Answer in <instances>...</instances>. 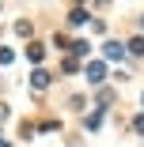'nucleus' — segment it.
<instances>
[{"label":"nucleus","instance_id":"f257e3e1","mask_svg":"<svg viewBox=\"0 0 144 147\" xmlns=\"http://www.w3.org/2000/svg\"><path fill=\"white\" fill-rule=\"evenodd\" d=\"M102 57H106V61H121V57H125V45L121 42H106L102 45Z\"/></svg>","mask_w":144,"mask_h":147},{"label":"nucleus","instance_id":"f03ea898","mask_svg":"<svg viewBox=\"0 0 144 147\" xmlns=\"http://www.w3.org/2000/svg\"><path fill=\"white\" fill-rule=\"evenodd\" d=\"M102 76H106V68H102L99 61H95V64H87V79H91V83H99Z\"/></svg>","mask_w":144,"mask_h":147},{"label":"nucleus","instance_id":"7ed1b4c3","mask_svg":"<svg viewBox=\"0 0 144 147\" xmlns=\"http://www.w3.org/2000/svg\"><path fill=\"white\" fill-rule=\"evenodd\" d=\"M31 83H34V87H38V91H42V87L49 83V76H46V72H34V79H31Z\"/></svg>","mask_w":144,"mask_h":147},{"label":"nucleus","instance_id":"20e7f679","mask_svg":"<svg viewBox=\"0 0 144 147\" xmlns=\"http://www.w3.org/2000/svg\"><path fill=\"white\" fill-rule=\"evenodd\" d=\"M27 57H31V61L38 64V61H42V45H31V49H27Z\"/></svg>","mask_w":144,"mask_h":147},{"label":"nucleus","instance_id":"39448f33","mask_svg":"<svg viewBox=\"0 0 144 147\" xmlns=\"http://www.w3.org/2000/svg\"><path fill=\"white\" fill-rule=\"evenodd\" d=\"M99 125H102V113H91V117H87V128H91V132H95V128H99Z\"/></svg>","mask_w":144,"mask_h":147},{"label":"nucleus","instance_id":"423d86ee","mask_svg":"<svg viewBox=\"0 0 144 147\" xmlns=\"http://www.w3.org/2000/svg\"><path fill=\"white\" fill-rule=\"evenodd\" d=\"M68 19H72V23H87V11H83V8H76V11H72Z\"/></svg>","mask_w":144,"mask_h":147},{"label":"nucleus","instance_id":"0eeeda50","mask_svg":"<svg viewBox=\"0 0 144 147\" xmlns=\"http://www.w3.org/2000/svg\"><path fill=\"white\" fill-rule=\"evenodd\" d=\"M129 49H133V53H144V38H133V42H129Z\"/></svg>","mask_w":144,"mask_h":147},{"label":"nucleus","instance_id":"6e6552de","mask_svg":"<svg viewBox=\"0 0 144 147\" xmlns=\"http://www.w3.org/2000/svg\"><path fill=\"white\" fill-rule=\"evenodd\" d=\"M0 64H12V49H4V45H0Z\"/></svg>","mask_w":144,"mask_h":147},{"label":"nucleus","instance_id":"1a4fd4ad","mask_svg":"<svg viewBox=\"0 0 144 147\" xmlns=\"http://www.w3.org/2000/svg\"><path fill=\"white\" fill-rule=\"evenodd\" d=\"M133 128H136V132H144V117H136V125H133Z\"/></svg>","mask_w":144,"mask_h":147},{"label":"nucleus","instance_id":"9d476101","mask_svg":"<svg viewBox=\"0 0 144 147\" xmlns=\"http://www.w3.org/2000/svg\"><path fill=\"white\" fill-rule=\"evenodd\" d=\"M0 147H12V143H4V140H0Z\"/></svg>","mask_w":144,"mask_h":147}]
</instances>
